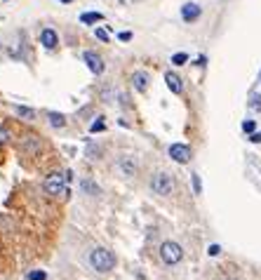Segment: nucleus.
Masks as SVG:
<instances>
[{
  "label": "nucleus",
  "mask_w": 261,
  "mask_h": 280,
  "mask_svg": "<svg viewBox=\"0 0 261 280\" xmlns=\"http://www.w3.org/2000/svg\"><path fill=\"white\" fill-rule=\"evenodd\" d=\"M64 177H66V181L71 184V179H73V172H71V170H68V172H64Z\"/></svg>",
  "instance_id": "29"
},
{
  "label": "nucleus",
  "mask_w": 261,
  "mask_h": 280,
  "mask_svg": "<svg viewBox=\"0 0 261 280\" xmlns=\"http://www.w3.org/2000/svg\"><path fill=\"white\" fill-rule=\"evenodd\" d=\"M191 181H193V191H196V193H202V184H200L198 174H191Z\"/></svg>",
  "instance_id": "23"
},
{
  "label": "nucleus",
  "mask_w": 261,
  "mask_h": 280,
  "mask_svg": "<svg viewBox=\"0 0 261 280\" xmlns=\"http://www.w3.org/2000/svg\"><path fill=\"white\" fill-rule=\"evenodd\" d=\"M250 141H252V144H261V132H252V135H250Z\"/></svg>",
  "instance_id": "27"
},
{
  "label": "nucleus",
  "mask_w": 261,
  "mask_h": 280,
  "mask_svg": "<svg viewBox=\"0 0 261 280\" xmlns=\"http://www.w3.org/2000/svg\"><path fill=\"white\" fill-rule=\"evenodd\" d=\"M104 130H106V120L99 116V118H97V120H94V123L90 125V132H92V135H97V132H104Z\"/></svg>",
  "instance_id": "17"
},
{
  "label": "nucleus",
  "mask_w": 261,
  "mask_h": 280,
  "mask_svg": "<svg viewBox=\"0 0 261 280\" xmlns=\"http://www.w3.org/2000/svg\"><path fill=\"white\" fill-rule=\"evenodd\" d=\"M14 113H17V116H21L24 120H33V118H36V111L28 109V106H14Z\"/></svg>",
  "instance_id": "16"
},
{
  "label": "nucleus",
  "mask_w": 261,
  "mask_h": 280,
  "mask_svg": "<svg viewBox=\"0 0 261 280\" xmlns=\"http://www.w3.org/2000/svg\"><path fill=\"white\" fill-rule=\"evenodd\" d=\"M151 191L158 196H170L174 191V179H172L170 172H155L151 177Z\"/></svg>",
  "instance_id": "3"
},
{
  "label": "nucleus",
  "mask_w": 261,
  "mask_h": 280,
  "mask_svg": "<svg viewBox=\"0 0 261 280\" xmlns=\"http://www.w3.org/2000/svg\"><path fill=\"white\" fill-rule=\"evenodd\" d=\"M250 106H252V109H261V97H259V94H254V97H252Z\"/></svg>",
  "instance_id": "26"
},
{
  "label": "nucleus",
  "mask_w": 261,
  "mask_h": 280,
  "mask_svg": "<svg viewBox=\"0 0 261 280\" xmlns=\"http://www.w3.org/2000/svg\"><path fill=\"white\" fill-rule=\"evenodd\" d=\"M62 2H71V0H62Z\"/></svg>",
  "instance_id": "30"
},
{
  "label": "nucleus",
  "mask_w": 261,
  "mask_h": 280,
  "mask_svg": "<svg viewBox=\"0 0 261 280\" xmlns=\"http://www.w3.org/2000/svg\"><path fill=\"white\" fill-rule=\"evenodd\" d=\"M118 40H120V43H127V40H132V33H130V31H120V33H118Z\"/></svg>",
  "instance_id": "24"
},
{
  "label": "nucleus",
  "mask_w": 261,
  "mask_h": 280,
  "mask_svg": "<svg viewBox=\"0 0 261 280\" xmlns=\"http://www.w3.org/2000/svg\"><path fill=\"white\" fill-rule=\"evenodd\" d=\"M160 259L167 266H177V264L184 259V250H181L179 243H174V240H165L160 245Z\"/></svg>",
  "instance_id": "2"
},
{
  "label": "nucleus",
  "mask_w": 261,
  "mask_h": 280,
  "mask_svg": "<svg viewBox=\"0 0 261 280\" xmlns=\"http://www.w3.org/2000/svg\"><path fill=\"white\" fill-rule=\"evenodd\" d=\"M165 82H167V87H170L174 94H181V92H184V82H181V78L177 75V73L167 71L165 73Z\"/></svg>",
  "instance_id": "11"
},
{
  "label": "nucleus",
  "mask_w": 261,
  "mask_h": 280,
  "mask_svg": "<svg viewBox=\"0 0 261 280\" xmlns=\"http://www.w3.org/2000/svg\"><path fill=\"white\" fill-rule=\"evenodd\" d=\"M43 191L47 196H62V193H66V177H64V172L47 174L45 181H43Z\"/></svg>",
  "instance_id": "4"
},
{
  "label": "nucleus",
  "mask_w": 261,
  "mask_h": 280,
  "mask_svg": "<svg viewBox=\"0 0 261 280\" xmlns=\"http://www.w3.org/2000/svg\"><path fill=\"white\" fill-rule=\"evenodd\" d=\"M21 148H24L26 153H40L43 144H40V139H38V137H26V139L21 141Z\"/></svg>",
  "instance_id": "12"
},
{
  "label": "nucleus",
  "mask_w": 261,
  "mask_h": 280,
  "mask_svg": "<svg viewBox=\"0 0 261 280\" xmlns=\"http://www.w3.org/2000/svg\"><path fill=\"white\" fill-rule=\"evenodd\" d=\"M82 62L87 64V69H90V71L94 73V75H101V73H104V69H106V64H104L101 55L92 52V50H87V52L82 55Z\"/></svg>",
  "instance_id": "7"
},
{
  "label": "nucleus",
  "mask_w": 261,
  "mask_h": 280,
  "mask_svg": "<svg viewBox=\"0 0 261 280\" xmlns=\"http://www.w3.org/2000/svg\"><path fill=\"white\" fill-rule=\"evenodd\" d=\"M94 36H97V40H101V43H108V31L106 28H97Z\"/></svg>",
  "instance_id": "22"
},
{
  "label": "nucleus",
  "mask_w": 261,
  "mask_h": 280,
  "mask_svg": "<svg viewBox=\"0 0 261 280\" xmlns=\"http://www.w3.org/2000/svg\"><path fill=\"white\" fill-rule=\"evenodd\" d=\"M47 120H50V125L57 127V130L66 127V118H64V113H59V111H50V113H47Z\"/></svg>",
  "instance_id": "13"
},
{
  "label": "nucleus",
  "mask_w": 261,
  "mask_h": 280,
  "mask_svg": "<svg viewBox=\"0 0 261 280\" xmlns=\"http://www.w3.org/2000/svg\"><path fill=\"white\" fill-rule=\"evenodd\" d=\"M26 278L28 280H47V273L45 271H28Z\"/></svg>",
  "instance_id": "20"
},
{
  "label": "nucleus",
  "mask_w": 261,
  "mask_h": 280,
  "mask_svg": "<svg viewBox=\"0 0 261 280\" xmlns=\"http://www.w3.org/2000/svg\"><path fill=\"white\" fill-rule=\"evenodd\" d=\"M243 132H245V135H252V132H257V123H254V120H245V123H243Z\"/></svg>",
  "instance_id": "21"
},
{
  "label": "nucleus",
  "mask_w": 261,
  "mask_h": 280,
  "mask_svg": "<svg viewBox=\"0 0 261 280\" xmlns=\"http://www.w3.org/2000/svg\"><path fill=\"white\" fill-rule=\"evenodd\" d=\"M7 139H9V132L5 130V127H0V146L7 144Z\"/></svg>",
  "instance_id": "25"
},
{
  "label": "nucleus",
  "mask_w": 261,
  "mask_h": 280,
  "mask_svg": "<svg viewBox=\"0 0 261 280\" xmlns=\"http://www.w3.org/2000/svg\"><path fill=\"white\" fill-rule=\"evenodd\" d=\"M207 252H209V257H216V254L221 252V247H219V245H209V250H207Z\"/></svg>",
  "instance_id": "28"
},
{
  "label": "nucleus",
  "mask_w": 261,
  "mask_h": 280,
  "mask_svg": "<svg viewBox=\"0 0 261 280\" xmlns=\"http://www.w3.org/2000/svg\"><path fill=\"white\" fill-rule=\"evenodd\" d=\"M90 264L94 271L108 273L111 269H116V254L111 252V250H106V247H97L90 254Z\"/></svg>",
  "instance_id": "1"
},
{
  "label": "nucleus",
  "mask_w": 261,
  "mask_h": 280,
  "mask_svg": "<svg viewBox=\"0 0 261 280\" xmlns=\"http://www.w3.org/2000/svg\"><path fill=\"white\" fill-rule=\"evenodd\" d=\"M40 43L45 50H54V47L59 45V36H57V31L54 28H43L40 31Z\"/></svg>",
  "instance_id": "9"
},
{
  "label": "nucleus",
  "mask_w": 261,
  "mask_h": 280,
  "mask_svg": "<svg viewBox=\"0 0 261 280\" xmlns=\"http://www.w3.org/2000/svg\"><path fill=\"white\" fill-rule=\"evenodd\" d=\"M101 19H104L101 12H82V14H80L82 24H94V21H101Z\"/></svg>",
  "instance_id": "15"
},
{
  "label": "nucleus",
  "mask_w": 261,
  "mask_h": 280,
  "mask_svg": "<svg viewBox=\"0 0 261 280\" xmlns=\"http://www.w3.org/2000/svg\"><path fill=\"white\" fill-rule=\"evenodd\" d=\"M200 14H202V7H200L198 2H184V5H181V19H184L186 24L198 21Z\"/></svg>",
  "instance_id": "8"
},
{
  "label": "nucleus",
  "mask_w": 261,
  "mask_h": 280,
  "mask_svg": "<svg viewBox=\"0 0 261 280\" xmlns=\"http://www.w3.org/2000/svg\"><path fill=\"white\" fill-rule=\"evenodd\" d=\"M80 189L85 191L87 196H99V193H101V189H99V186H97V184H94L92 179H82V181H80Z\"/></svg>",
  "instance_id": "14"
},
{
  "label": "nucleus",
  "mask_w": 261,
  "mask_h": 280,
  "mask_svg": "<svg viewBox=\"0 0 261 280\" xmlns=\"http://www.w3.org/2000/svg\"><path fill=\"white\" fill-rule=\"evenodd\" d=\"M116 167L123 177H134L136 170H139V163H136L134 155H120L116 160Z\"/></svg>",
  "instance_id": "5"
},
{
  "label": "nucleus",
  "mask_w": 261,
  "mask_h": 280,
  "mask_svg": "<svg viewBox=\"0 0 261 280\" xmlns=\"http://www.w3.org/2000/svg\"><path fill=\"white\" fill-rule=\"evenodd\" d=\"M170 158L174 160V163L186 165V163H191V158H193V151H191L186 144H172V146H170Z\"/></svg>",
  "instance_id": "6"
},
{
  "label": "nucleus",
  "mask_w": 261,
  "mask_h": 280,
  "mask_svg": "<svg viewBox=\"0 0 261 280\" xmlns=\"http://www.w3.org/2000/svg\"><path fill=\"white\" fill-rule=\"evenodd\" d=\"M132 85L136 92H146L148 90V73L146 71H134L132 73Z\"/></svg>",
  "instance_id": "10"
},
{
  "label": "nucleus",
  "mask_w": 261,
  "mask_h": 280,
  "mask_svg": "<svg viewBox=\"0 0 261 280\" xmlns=\"http://www.w3.org/2000/svg\"><path fill=\"white\" fill-rule=\"evenodd\" d=\"M85 153L90 155L92 160H97V158L101 155V146H97V144H92V141H90V144H87V148H85Z\"/></svg>",
  "instance_id": "18"
},
{
  "label": "nucleus",
  "mask_w": 261,
  "mask_h": 280,
  "mask_svg": "<svg viewBox=\"0 0 261 280\" xmlns=\"http://www.w3.org/2000/svg\"><path fill=\"white\" fill-rule=\"evenodd\" d=\"M186 62H189V55H186V52H177V55H172V64H174V66H184Z\"/></svg>",
  "instance_id": "19"
}]
</instances>
